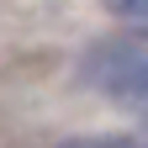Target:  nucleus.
Returning <instances> with one entry per match:
<instances>
[{
	"label": "nucleus",
	"instance_id": "1",
	"mask_svg": "<svg viewBox=\"0 0 148 148\" xmlns=\"http://www.w3.org/2000/svg\"><path fill=\"white\" fill-rule=\"evenodd\" d=\"M79 79L122 111L148 116V42H95L79 58Z\"/></svg>",
	"mask_w": 148,
	"mask_h": 148
},
{
	"label": "nucleus",
	"instance_id": "2",
	"mask_svg": "<svg viewBox=\"0 0 148 148\" xmlns=\"http://www.w3.org/2000/svg\"><path fill=\"white\" fill-rule=\"evenodd\" d=\"M106 5L116 11V16H122V21L132 27L138 37H148V0H106Z\"/></svg>",
	"mask_w": 148,
	"mask_h": 148
},
{
	"label": "nucleus",
	"instance_id": "3",
	"mask_svg": "<svg viewBox=\"0 0 148 148\" xmlns=\"http://www.w3.org/2000/svg\"><path fill=\"white\" fill-rule=\"evenodd\" d=\"M58 148H148V138H69Z\"/></svg>",
	"mask_w": 148,
	"mask_h": 148
}]
</instances>
